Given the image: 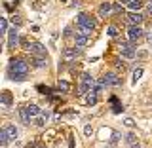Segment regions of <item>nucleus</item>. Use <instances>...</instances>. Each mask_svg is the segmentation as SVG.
I'll return each mask as SVG.
<instances>
[{
	"label": "nucleus",
	"instance_id": "cd10ccee",
	"mask_svg": "<svg viewBox=\"0 0 152 148\" xmlns=\"http://www.w3.org/2000/svg\"><path fill=\"white\" fill-rule=\"evenodd\" d=\"M84 133H86V135L89 137V135L93 133V127H91V125H86V127H84Z\"/></svg>",
	"mask_w": 152,
	"mask_h": 148
},
{
	"label": "nucleus",
	"instance_id": "9b49d317",
	"mask_svg": "<svg viewBox=\"0 0 152 148\" xmlns=\"http://www.w3.org/2000/svg\"><path fill=\"white\" fill-rule=\"evenodd\" d=\"M127 21H129L131 25H139V23L142 21V17H141V13H135V12H131L129 15H127Z\"/></svg>",
	"mask_w": 152,
	"mask_h": 148
},
{
	"label": "nucleus",
	"instance_id": "c756f323",
	"mask_svg": "<svg viewBox=\"0 0 152 148\" xmlns=\"http://www.w3.org/2000/svg\"><path fill=\"white\" fill-rule=\"evenodd\" d=\"M124 123H126V125H127V127H133V125H135V122H133V120H131V118H127V120H126V122H124Z\"/></svg>",
	"mask_w": 152,
	"mask_h": 148
},
{
	"label": "nucleus",
	"instance_id": "a878e982",
	"mask_svg": "<svg viewBox=\"0 0 152 148\" xmlns=\"http://www.w3.org/2000/svg\"><path fill=\"white\" fill-rule=\"evenodd\" d=\"M38 91H42L44 95H48V93H51V89L50 87H44V85H38Z\"/></svg>",
	"mask_w": 152,
	"mask_h": 148
},
{
	"label": "nucleus",
	"instance_id": "2eb2a0df",
	"mask_svg": "<svg viewBox=\"0 0 152 148\" xmlns=\"http://www.w3.org/2000/svg\"><path fill=\"white\" fill-rule=\"evenodd\" d=\"M27 112H28V116H38V114H42V110L36 106V104H28V106H27Z\"/></svg>",
	"mask_w": 152,
	"mask_h": 148
},
{
	"label": "nucleus",
	"instance_id": "f3484780",
	"mask_svg": "<svg viewBox=\"0 0 152 148\" xmlns=\"http://www.w3.org/2000/svg\"><path fill=\"white\" fill-rule=\"evenodd\" d=\"M86 103H88V104H95V103H97V93H95V91H89L88 97H86Z\"/></svg>",
	"mask_w": 152,
	"mask_h": 148
},
{
	"label": "nucleus",
	"instance_id": "c9c22d12",
	"mask_svg": "<svg viewBox=\"0 0 152 148\" xmlns=\"http://www.w3.org/2000/svg\"><path fill=\"white\" fill-rule=\"evenodd\" d=\"M122 2H127V4H129V2H131V0H122Z\"/></svg>",
	"mask_w": 152,
	"mask_h": 148
},
{
	"label": "nucleus",
	"instance_id": "a211bd4d",
	"mask_svg": "<svg viewBox=\"0 0 152 148\" xmlns=\"http://www.w3.org/2000/svg\"><path fill=\"white\" fill-rule=\"evenodd\" d=\"M141 6H142V2H141V0H131V2L127 4V8H129L131 12H135V9H139Z\"/></svg>",
	"mask_w": 152,
	"mask_h": 148
},
{
	"label": "nucleus",
	"instance_id": "0eeeda50",
	"mask_svg": "<svg viewBox=\"0 0 152 148\" xmlns=\"http://www.w3.org/2000/svg\"><path fill=\"white\" fill-rule=\"evenodd\" d=\"M78 27H89V28H95V21L89 15L86 13H80L78 15Z\"/></svg>",
	"mask_w": 152,
	"mask_h": 148
},
{
	"label": "nucleus",
	"instance_id": "e433bc0d",
	"mask_svg": "<svg viewBox=\"0 0 152 148\" xmlns=\"http://www.w3.org/2000/svg\"><path fill=\"white\" fill-rule=\"evenodd\" d=\"M61 2H66V0H61Z\"/></svg>",
	"mask_w": 152,
	"mask_h": 148
},
{
	"label": "nucleus",
	"instance_id": "20e7f679",
	"mask_svg": "<svg viewBox=\"0 0 152 148\" xmlns=\"http://www.w3.org/2000/svg\"><path fill=\"white\" fill-rule=\"evenodd\" d=\"M101 80H103V84H104V85H120V84H122V80L118 78V74H114V72L104 74Z\"/></svg>",
	"mask_w": 152,
	"mask_h": 148
},
{
	"label": "nucleus",
	"instance_id": "72a5a7b5",
	"mask_svg": "<svg viewBox=\"0 0 152 148\" xmlns=\"http://www.w3.org/2000/svg\"><path fill=\"white\" fill-rule=\"evenodd\" d=\"M146 38H148V42H150V46H152V32H150V34L146 36Z\"/></svg>",
	"mask_w": 152,
	"mask_h": 148
},
{
	"label": "nucleus",
	"instance_id": "f03ea898",
	"mask_svg": "<svg viewBox=\"0 0 152 148\" xmlns=\"http://www.w3.org/2000/svg\"><path fill=\"white\" fill-rule=\"evenodd\" d=\"M23 47H25L27 51H31V53H34L38 57H46V47L40 44V42H27V40H23L21 42Z\"/></svg>",
	"mask_w": 152,
	"mask_h": 148
},
{
	"label": "nucleus",
	"instance_id": "4be33fe9",
	"mask_svg": "<svg viewBox=\"0 0 152 148\" xmlns=\"http://www.w3.org/2000/svg\"><path fill=\"white\" fill-rule=\"evenodd\" d=\"M57 87H59L61 91H69V89H70V84H69V82H65V80H59Z\"/></svg>",
	"mask_w": 152,
	"mask_h": 148
},
{
	"label": "nucleus",
	"instance_id": "f704fd0d",
	"mask_svg": "<svg viewBox=\"0 0 152 148\" xmlns=\"http://www.w3.org/2000/svg\"><path fill=\"white\" fill-rule=\"evenodd\" d=\"M148 13H150V15H152V4H150V6H148Z\"/></svg>",
	"mask_w": 152,
	"mask_h": 148
},
{
	"label": "nucleus",
	"instance_id": "423d86ee",
	"mask_svg": "<svg viewBox=\"0 0 152 148\" xmlns=\"http://www.w3.org/2000/svg\"><path fill=\"white\" fill-rule=\"evenodd\" d=\"M120 53H122V57H126V59H133V57H135V47L131 44H122Z\"/></svg>",
	"mask_w": 152,
	"mask_h": 148
},
{
	"label": "nucleus",
	"instance_id": "ddd939ff",
	"mask_svg": "<svg viewBox=\"0 0 152 148\" xmlns=\"http://www.w3.org/2000/svg\"><path fill=\"white\" fill-rule=\"evenodd\" d=\"M32 63H34L36 69H46V66H48V59H46V57H36Z\"/></svg>",
	"mask_w": 152,
	"mask_h": 148
},
{
	"label": "nucleus",
	"instance_id": "393cba45",
	"mask_svg": "<svg viewBox=\"0 0 152 148\" xmlns=\"http://www.w3.org/2000/svg\"><path fill=\"white\" fill-rule=\"evenodd\" d=\"M0 31H2L4 34H6V32H8V21H6V19H4V17H2V21H0Z\"/></svg>",
	"mask_w": 152,
	"mask_h": 148
},
{
	"label": "nucleus",
	"instance_id": "2f4dec72",
	"mask_svg": "<svg viewBox=\"0 0 152 148\" xmlns=\"http://www.w3.org/2000/svg\"><path fill=\"white\" fill-rule=\"evenodd\" d=\"M116 66H118V69H122V70H124V66H126V65H124L122 61H116Z\"/></svg>",
	"mask_w": 152,
	"mask_h": 148
},
{
	"label": "nucleus",
	"instance_id": "7ed1b4c3",
	"mask_svg": "<svg viewBox=\"0 0 152 148\" xmlns=\"http://www.w3.org/2000/svg\"><path fill=\"white\" fill-rule=\"evenodd\" d=\"M141 36H142L141 27L139 25H129V28H127V38H129L131 42H137Z\"/></svg>",
	"mask_w": 152,
	"mask_h": 148
},
{
	"label": "nucleus",
	"instance_id": "39448f33",
	"mask_svg": "<svg viewBox=\"0 0 152 148\" xmlns=\"http://www.w3.org/2000/svg\"><path fill=\"white\" fill-rule=\"evenodd\" d=\"M19 42H21L19 40V32L15 31V27H13L12 31L8 32V47H17Z\"/></svg>",
	"mask_w": 152,
	"mask_h": 148
},
{
	"label": "nucleus",
	"instance_id": "6ab92c4d",
	"mask_svg": "<svg viewBox=\"0 0 152 148\" xmlns=\"http://www.w3.org/2000/svg\"><path fill=\"white\" fill-rule=\"evenodd\" d=\"M107 32H108V36H110V38H116V36H118V27L108 25V27H107Z\"/></svg>",
	"mask_w": 152,
	"mask_h": 148
},
{
	"label": "nucleus",
	"instance_id": "f257e3e1",
	"mask_svg": "<svg viewBox=\"0 0 152 148\" xmlns=\"http://www.w3.org/2000/svg\"><path fill=\"white\" fill-rule=\"evenodd\" d=\"M28 65L23 59H12L8 65V74H27Z\"/></svg>",
	"mask_w": 152,
	"mask_h": 148
},
{
	"label": "nucleus",
	"instance_id": "4c0bfd02",
	"mask_svg": "<svg viewBox=\"0 0 152 148\" xmlns=\"http://www.w3.org/2000/svg\"><path fill=\"white\" fill-rule=\"evenodd\" d=\"M40 148H44V146H40Z\"/></svg>",
	"mask_w": 152,
	"mask_h": 148
},
{
	"label": "nucleus",
	"instance_id": "4468645a",
	"mask_svg": "<svg viewBox=\"0 0 152 148\" xmlns=\"http://www.w3.org/2000/svg\"><path fill=\"white\" fill-rule=\"evenodd\" d=\"M19 114H21L23 123H25V125H28V123H31V116H28V112H27V106H25V108H19Z\"/></svg>",
	"mask_w": 152,
	"mask_h": 148
},
{
	"label": "nucleus",
	"instance_id": "c85d7f7f",
	"mask_svg": "<svg viewBox=\"0 0 152 148\" xmlns=\"http://www.w3.org/2000/svg\"><path fill=\"white\" fill-rule=\"evenodd\" d=\"M127 142H129V144H135V135H133V133H129V135H127V139H126Z\"/></svg>",
	"mask_w": 152,
	"mask_h": 148
},
{
	"label": "nucleus",
	"instance_id": "473e14b6",
	"mask_svg": "<svg viewBox=\"0 0 152 148\" xmlns=\"http://www.w3.org/2000/svg\"><path fill=\"white\" fill-rule=\"evenodd\" d=\"M114 12H122V6H120V4H114Z\"/></svg>",
	"mask_w": 152,
	"mask_h": 148
},
{
	"label": "nucleus",
	"instance_id": "412c9836",
	"mask_svg": "<svg viewBox=\"0 0 152 148\" xmlns=\"http://www.w3.org/2000/svg\"><path fill=\"white\" fill-rule=\"evenodd\" d=\"M10 80H13V82H23V80L27 78V74H8Z\"/></svg>",
	"mask_w": 152,
	"mask_h": 148
},
{
	"label": "nucleus",
	"instance_id": "1a4fd4ad",
	"mask_svg": "<svg viewBox=\"0 0 152 148\" xmlns=\"http://www.w3.org/2000/svg\"><path fill=\"white\" fill-rule=\"evenodd\" d=\"M4 129H6V133H8L10 141H15V139H17V129H15V125L8 123V125H4Z\"/></svg>",
	"mask_w": 152,
	"mask_h": 148
},
{
	"label": "nucleus",
	"instance_id": "dca6fc26",
	"mask_svg": "<svg viewBox=\"0 0 152 148\" xmlns=\"http://www.w3.org/2000/svg\"><path fill=\"white\" fill-rule=\"evenodd\" d=\"M10 103H12V95H10V91H4V93H2V106L8 108Z\"/></svg>",
	"mask_w": 152,
	"mask_h": 148
},
{
	"label": "nucleus",
	"instance_id": "7c9ffc66",
	"mask_svg": "<svg viewBox=\"0 0 152 148\" xmlns=\"http://www.w3.org/2000/svg\"><path fill=\"white\" fill-rule=\"evenodd\" d=\"M34 125H44V120H42V118H38V120L34 122Z\"/></svg>",
	"mask_w": 152,
	"mask_h": 148
},
{
	"label": "nucleus",
	"instance_id": "aec40b11",
	"mask_svg": "<svg viewBox=\"0 0 152 148\" xmlns=\"http://www.w3.org/2000/svg\"><path fill=\"white\" fill-rule=\"evenodd\" d=\"M91 32H93V28H89V27H78V34L91 36Z\"/></svg>",
	"mask_w": 152,
	"mask_h": 148
},
{
	"label": "nucleus",
	"instance_id": "6e6552de",
	"mask_svg": "<svg viewBox=\"0 0 152 148\" xmlns=\"http://www.w3.org/2000/svg\"><path fill=\"white\" fill-rule=\"evenodd\" d=\"M78 55H80V51L76 50V47H74V50H65V51H63V61H72V59H76Z\"/></svg>",
	"mask_w": 152,
	"mask_h": 148
},
{
	"label": "nucleus",
	"instance_id": "5701e85b",
	"mask_svg": "<svg viewBox=\"0 0 152 148\" xmlns=\"http://www.w3.org/2000/svg\"><path fill=\"white\" fill-rule=\"evenodd\" d=\"M141 76H142V69H135V70H133V84L139 82Z\"/></svg>",
	"mask_w": 152,
	"mask_h": 148
},
{
	"label": "nucleus",
	"instance_id": "f8f14e48",
	"mask_svg": "<svg viewBox=\"0 0 152 148\" xmlns=\"http://www.w3.org/2000/svg\"><path fill=\"white\" fill-rule=\"evenodd\" d=\"M89 42V36H84V34H76V47H84L86 44Z\"/></svg>",
	"mask_w": 152,
	"mask_h": 148
},
{
	"label": "nucleus",
	"instance_id": "9d476101",
	"mask_svg": "<svg viewBox=\"0 0 152 148\" xmlns=\"http://www.w3.org/2000/svg\"><path fill=\"white\" fill-rule=\"evenodd\" d=\"M110 9H112L110 2H103L101 6H99V15H101V17H107L108 13H110Z\"/></svg>",
	"mask_w": 152,
	"mask_h": 148
},
{
	"label": "nucleus",
	"instance_id": "b1692460",
	"mask_svg": "<svg viewBox=\"0 0 152 148\" xmlns=\"http://www.w3.org/2000/svg\"><path fill=\"white\" fill-rule=\"evenodd\" d=\"M112 104H114V106H112V112H114V114H120V112H124V106H122V104L118 103V101H116V103H112Z\"/></svg>",
	"mask_w": 152,
	"mask_h": 148
},
{
	"label": "nucleus",
	"instance_id": "bb28decb",
	"mask_svg": "<svg viewBox=\"0 0 152 148\" xmlns=\"http://www.w3.org/2000/svg\"><path fill=\"white\" fill-rule=\"evenodd\" d=\"M118 139H120V135H118V133L114 131V133H112V141H110V146H114V144H116V141H118Z\"/></svg>",
	"mask_w": 152,
	"mask_h": 148
}]
</instances>
